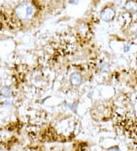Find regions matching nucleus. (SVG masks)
<instances>
[{
  "label": "nucleus",
  "instance_id": "nucleus-1",
  "mask_svg": "<svg viewBox=\"0 0 137 151\" xmlns=\"http://www.w3.org/2000/svg\"><path fill=\"white\" fill-rule=\"evenodd\" d=\"M15 13L17 18L20 20L29 21L34 16L35 9L31 3L23 2L17 6Z\"/></svg>",
  "mask_w": 137,
  "mask_h": 151
},
{
  "label": "nucleus",
  "instance_id": "nucleus-2",
  "mask_svg": "<svg viewBox=\"0 0 137 151\" xmlns=\"http://www.w3.org/2000/svg\"><path fill=\"white\" fill-rule=\"evenodd\" d=\"M70 81L71 85L73 86L78 87L82 83V76L79 73L74 72L70 75Z\"/></svg>",
  "mask_w": 137,
  "mask_h": 151
},
{
  "label": "nucleus",
  "instance_id": "nucleus-3",
  "mask_svg": "<svg viewBox=\"0 0 137 151\" xmlns=\"http://www.w3.org/2000/svg\"><path fill=\"white\" fill-rule=\"evenodd\" d=\"M114 15H115V12H114V11L112 9L107 8V9H104L100 12V18L103 20L106 21V22H109V21L113 19Z\"/></svg>",
  "mask_w": 137,
  "mask_h": 151
},
{
  "label": "nucleus",
  "instance_id": "nucleus-4",
  "mask_svg": "<svg viewBox=\"0 0 137 151\" xmlns=\"http://www.w3.org/2000/svg\"><path fill=\"white\" fill-rule=\"evenodd\" d=\"M11 93H12V89L10 86H4L0 90V95L6 99H9L11 97Z\"/></svg>",
  "mask_w": 137,
  "mask_h": 151
},
{
  "label": "nucleus",
  "instance_id": "nucleus-5",
  "mask_svg": "<svg viewBox=\"0 0 137 151\" xmlns=\"http://www.w3.org/2000/svg\"><path fill=\"white\" fill-rule=\"evenodd\" d=\"M126 9H127V10H129V11H134V9H136L135 4L133 3V2H129L126 5Z\"/></svg>",
  "mask_w": 137,
  "mask_h": 151
},
{
  "label": "nucleus",
  "instance_id": "nucleus-6",
  "mask_svg": "<svg viewBox=\"0 0 137 151\" xmlns=\"http://www.w3.org/2000/svg\"><path fill=\"white\" fill-rule=\"evenodd\" d=\"M71 3H73V2H77V0H71Z\"/></svg>",
  "mask_w": 137,
  "mask_h": 151
}]
</instances>
